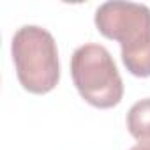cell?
Masks as SVG:
<instances>
[{
	"instance_id": "obj_1",
	"label": "cell",
	"mask_w": 150,
	"mask_h": 150,
	"mask_svg": "<svg viewBox=\"0 0 150 150\" xmlns=\"http://www.w3.org/2000/svg\"><path fill=\"white\" fill-rule=\"evenodd\" d=\"M97 30L120 42L122 62L138 78L150 76V7L136 2H104L96 11Z\"/></svg>"
},
{
	"instance_id": "obj_2",
	"label": "cell",
	"mask_w": 150,
	"mask_h": 150,
	"mask_svg": "<svg viewBox=\"0 0 150 150\" xmlns=\"http://www.w3.org/2000/svg\"><path fill=\"white\" fill-rule=\"evenodd\" d=\"M16 76L30 94H48L60 80L58 50L53 35L37 25L16 30L11 42Z\"/></svg>"
},
{
	"instance_id": "obj_3",
	"label": "cell",
	"mask_w": 150,
	"mask_h": 150,
	"mask_svg": "<svg viewBox=\"0 0 150 150\" xmlns=\"http://www.w3.org/2000/svg\"><path fill=\"white\" fill-rule=\"evenodd\" d=\"M71 76L80 96L96 108H113L124 97V81L117 64L101 44L88 42L74 50Z\"/></svg>"
},
{
	"instance_id": "obj_4",
	"label": "cell",
	"mask_w": 150,
	"mask_h": 150,
	"mask_svg": "<svg viewBox=\"0 0 150 150\" xmlns=\"http://www.w3.org/2000/svg\"><path fill=\"white\" fill-rule=\"evenodd\" d=\"M127 129L138 141H150V97L131 106L127 113Z\"/></svg>"
},
{
	"instance_id": "obj_5",
	"label": "cell",
	"mask_w": 150,
	"mask_h": 150,
	"mask_svg": "<svg viewBox=\"0 0 150 150\" xmlns=\"http://www.w3.org/2000/svg\"><path fill=\"white\" fill-rule=\"evenodd\" d=\"M129 150H150V141H139L134 146H131Z\"/></svg>"
}]
</instances>
